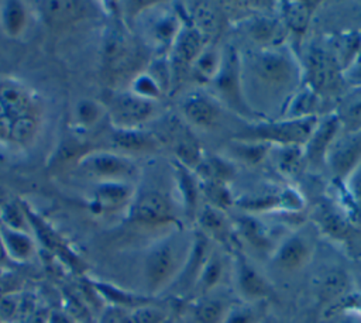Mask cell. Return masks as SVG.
<instances>
[{"label":"cell","mask_w":361,"mask_h":323,"mask_svg":"<svg viewBox=\"0 0 361 323\" xmlns=\"http://www.w3.org/2000/svg\"><path fill=\"white\" fill-rule=\"evenodd\" d=\"M203 192H204L206 197L210 200V206H213L216 209L223 210V209H227L233 203V197H231L226 183L204 181Z\"/></svg>","instance_id":"74e56055"},{"label":"cell","mask_w":361,"mask_h":323,"mask_svg":"<svg viewBox=\"0 0 361 323\" xmlns=\"http://www.w3.org/2000/svg\"><path fill=\"white\" fill-rule=\"evenodd\" d=\"M347 289V276L341 271H334L323 278L320 285V293L324 299L340 296Z\"/></svg>","instance_id":"f35d334b"},{"label":"cell","mask_w":361,"mask_h":323,"mask_svg":"<svg viewBox=\"0 0 361 323\" xmlns=\"http://www.w3.org/2000/svg\"><path fill=\"white\" fill-rule=\"evenodd\" d=\"M38 120L37 116H24L11 121L8 141L16 144H27L37 133Z\"/></svg>","instance_id":"e575fe53"},{"label":"cell","mask_w":361,"mask_h":323,"mask_svg":"<svg viewBox=\"0 0 361 323\" xmlns=\"http://www.w3.org/2000/svg\"><path fill=\"white\" fill-rule=\"evenodd\" d=\"M248 32L262 48H278L288 35V30L281 20L265 16L254 18L248 25Z\"/></svg>","instance_id":"d6986e66"},{"label":"cell","mask_w":361,"mask_h":323,"mask_svg":"<svg viewBox=\"0 0 361 323\" xmlns=\"http://www.w3.org/2000/svg\"><path fill=\"white\" fill-rule=\"evenodd\" d=\"M223 56L213 48H204L195 61L192 71L204 82H213L219 73Z\"/></svg>","instance_id":"f546056e"},{"label":"cell","mask_w":361,"mask_h":323,"mask_svg":"<svg viewBox=\"0 0 361 323\" xmlns=\"http://www.w3.org/2000/svg\"><path fill=\"white\" fill-rule=\"evenodd\" d=\"M276 166L285 175H296L307 164L305 150L302 145H283L278 147L275 154Z\"/></svg>","instance_id":"83f0119b"},{"label":"cell","mask_w":361,"mask_h":323,"mask_svg":"<svg viewBox=\"0 0 361 323\" xmlns=\"http://www.w3.org/2000/svg\"><path fill=\"white\" fill-rule=\"evenodd\" d=\"M166 323H171V322H169V320H168V322H166Z\"/></svg>","instance_id":"681fc988"},{"label":"cell","mask_w":361,"mask_h":323,"mask_svg":"<svg viewBox=\"0 0 361 323\" xmlns=\"http://www.w3.org/2000/svg\"><path fill=\"white\" fill-rule=\"evenodd\" d=\"M189 250L183 251L176 237H166L151 247L144 260V281L148 292L157 293L176 281Z\"/></svg>","instance_id":"3957f363"},{"label":"cell","mask_w":361,"mask_h":323,"mask_svg":"<svg viewBox=\"0 0 361 323\" xmlns=\"http://www.w3.org/2000/svg\"><path fill=\"white\" fill-rule=\"evenodd\" d=\"M6 248H4V244H3V241H1V238H0V262H1V260L6 257Z\"/></svg>","instance_id":"7dc6e473"},{"label":"cell","mask_w":361,"mask_h":323,"mask_svg":"<svg viewBox=\"0 0 361 323\" xmlns=\"http://www.w3.org/2000/svg\"><path fill=\"white\" fill-rule=\"evenodd\" d=\"M213 85L219 92L220 97L227 102L230 107H233L238 113L254 116V113L250 110V106L244 102L243 97L240 58L233 48H228L227 52L223 55L219 73L213 79Z\"/></svg>","instance_id":"52a82bcc"},{"label":"cell","mask_w":361,"mask_h":323,"mask_svg":"<svg viewBox=\"0 0 361 323\" xmlns=\"http://www.w3.org/2000/svg\"><path fill=\"white\" fill-rule=\"evenodd\" d=\"M361 162V135L345 134L344 137H337L327 152L326 164L330 166L336 179H347L348 175Z\"/></svg>","instance_id":"8fae6325"},{"label":"cell","mask_w":361,"mask_h":323,"mask_svg":"<svg viewBox=\"0 0 361 323\" xmlns=\"http://www.w3.org/2000/svg\"><path fill=\"white\" fill-rule=\"evenodd\" d=\"M165 312L149 303L131 309L124 317V323H166Z\"/></svg>","instance_id":"8d00e7d4"},{"label":"cell","mask_w":361,"mask_h":323,"mask_svg":"<svg viewBox=\"0 0 361 323\" xmlns=\"http://www.w3.org/2000/svg\"><path fill=\"white\" fill-rule=\"evenodd\" d=\"M100 107L92 100H82L76 107L78 120L85 126L94 124L100 117Z\"/></svg>","instance_id":"60d3db41"},{"label":"cell","mask_w":361,"mask_h":323,"mask_svg":"<svg viewBox=\"0 0 361 323\" xmlns=\"http://www.w3.org/2000/svg\"><path fill=\"white\" fill-rule=\"evenodd\" d=\"M341 128L340 116L331 114L322 121H317L312 135L305 144V157L307 164L319 166L326 164L327 152L333 142L337 140V134Z\"/></svg>","instance_id":"4fadbf2b"},{"label":"cell","mask_w":361,"mask_h":323,"mask_svg":"<svg viewBox=\"0 0 361 323\" xmlns=\"http://www.w3.org/2000/svg\"><path fill=\"white\" fill-rule=\"evenodd\" d=\"M10 126H11V120L7 116V113L4 111V109L0 104V140H7L8 141V135H10Z\"/></svg>","instance_id":"f6af8a7d"},{"label":"cell","mask_w":361,"mask_h":323,"mask_svg":"<svg viewBox=\"0 0 361 323\" xmlns=\"http://www.w3.org/2000/svg\"><path fill=\"white\" fill-rule=\"evenodd\" d=\"M261 323H267V322H265V320H262V322H261Z\"/></svg>","instance_id":"c3c4849f"},{"label":"cell","mask_w":361,"mask_h":323,"mask_svg":"<svg viewBox=\"0 0 361 323\" xmlns=\"http://www.w3.org/2000/svg\"><path fill=\"white\" fill-rule=\"evenodd\" d=\"M250 71L258 85L265 87L269 96L282 95L295 89L299 79V69L292 55L278 48H261L251 56Z\"/></svg>","instance_id":"7a4b0ae2"},{"label":"cell","mask_w":361,"mask_h":323,"mask_svg":"<svg viewBox=\"0 0 361 323\" xmlns=\"http://www.w3.org/2000/svg\"><path fill=\"white\" fill-rule=\"evenodd\" d=\"M128 220L138 226H166L176 221L172 203L158 190H147L140 195L130 207Z\"/></svg>","instance_id":"30bf717a"},{"label":"cell","mask_w":361,"mask_h":323,"mask_svg":"<svg viewBox=\"0 0 361 323\" xmlns=\"http://www.w3.org/2000/svg\"><path fill=\"white\" fill-rule=\"evenodd\" d=\"M281 21L288 31L296 35H303L307 31L312 16L317 8V1H282Z\"/></svg>","instance_id":"ffe728a7"},{"label":"cell","mask_w":361,"mask_h":323,"mask_svg":"<svg viewBox=\"0 0 361 323\" xmlns=\"http://www.w3.org/2000/svg\"><path fill=\"white\" fill-rule=\"evenodd\" d=\"M317 117L306 118H282L278 121H261L241 131L237 138L240 141H257L268 145H302L312 135Z\"/></svg>","instance_id":"277c9868"},{"label":"cell","mask_w":361,"mask_h":323,"mask_svg":"<svg viewBox=\"0 0 361 323\" xmlns=\"http://www.w3.org/2000/svg\"><path fill=\"white\" fill-rule=\"evenodd\" d=\"M109 114L114 128H140L155 114V102L133 92L117 93L109 103Z\"/></svg>","instance_id":"ba28073f"},{"label":"cell","mask_w":361,"mask_h":323,"mask_svg":"<svg viewBox=\"0 0 361 323\" xmlns=\"http://www.w3.org/2000/svg\"><path fill=\"white\" fill-rule=\"evenodd\" d=\"M322 99L309 87L296 93L290 102H288L286 111L282 118H306L316 117L314 111L319 109Z\"/></svg>","instance_id":"484cf974"},{"label":"cell","mask_w":361,"mask_h":323,"mask_svg":"<svg viewBox=\"0 0 361 323\" xmlns=\"http://www.w3.org/2000/svg\"><path fill=\"white\" fill-rule=\"evenodd\" d=\"M178 178H179V186L180 192L185 200L186 207L190 213H195L196 205H197V195H199V186L193 178V175L189 172V169L185 165H178Z\"/></svg>","instance_id":"d590c367"},{"label":"cell","mask_w":361,"mask_h":323,"mask_svg":"<svg viewBox=\"0 0 361 323\" xmlns=\"http://www.w3.org/2000/svg\"><path fill=\"white\" fill-rule=\"evenodd\" d=\"M38 6L44 20L54 28L71 25L86 14V4L80 1H41Z\"/></svg>","instance_id":"e0dca14e"},{"label":"cell","mask_w":361,"mask_h":323,"mask_svg":"<svg viewBox=\"0 0 361 323\" xmlns=\"http://www.w3.org/2000/svg\"><path fill=\"white\" fill-rule=\"evenodd\" d=\"M235 286L247 303H264L274 293L267 278L243 255L235 260Z\"/></svg>","instance_id":"7c38bea8"},{"label":"cell","mask_w":361,"mask_h":323,"mask_svg":"<svg viewBox=\"0 0 361 323\" xmlns=\"http://www.w3.org/2000/svg\"><path fill=\"white\" fill-rule=\"evenodd\" d=\"M196 216L202 227V234H204L206 237H212L223 244L231 241V231L228 223L220 209L206 205Z\"/></svg>","instance_id":"44dd1931"},{"label":"cell","mask_w":361,"mask_h":323,"mask_svg":"<svg viewBox=\"0 0 361 323\" xmlns=\"http://www.w3.org/2000/svg\"><path fill=\"white\" fill-rule=\"evenodd\" d=\"M223 275L224 261L216 251H212L200 271V275L193 289L196 291V293H199V296H206L221 282Z\"/></svg>","instance_id":"7402d4cb"},{"label":"cell","mask_w":361,"mask_h":323,"mask_svg":"<svg viewBox=\"0 0 361 323\" xmlns=\"http://www.w3.org/2000/svg\"><path fill=\"white\" fill-rule=\"evenodd\" d=\"M1 241L4 244L6 252L10 257L20 261L30 258L34 251V244L31 238L24 231H20V230H13L6 227L1 233Z\"/></svg>","instance_id":"4316f807"},{"label":"cell","mask_w":361,"mask_h":323,"mask_svg":"<svg viewBox=\"0 0 361 323\" xmlns=\"http://www.w3.org/2000/svg\"><path fill=\"white\" fill-rule=\"evenodd\" d=\"M3 217L8 228L20 230V231L24 230V213L16 205H8L4 209Z\"/></svg>","instance_id":"7bdbcfd3"},{"label":"cell","mask_w":361,"mask_h":323,"mask_svg":"<svg viewBox=\"0 0 361 323\" xmlns=\"http://www.w3.org/2000/svg\"><path fill=\"white\" fill-rule=\"evenodd\" d=\"M85 154L86 152H82V145L76 140H68L58 148L56 154L54 155V164L61 166L71 162L75 158H78L79 161Z\"/></svg>","instance_id":"ab89813d"},{"label":"cell","mask_w":361,"mask_h":323,"mask_svg":"<svg viewBox=\"0 0 361 323\" xmlns=\"http://www.w3.org/2000/svg\"><path fill=\"white\" fill-rule=\"evenodd\" d=\"M197 169L204 181L226 183L234 176L233 166L227 161L217 157L202 159V162L197 165Z\"/></svg>","instance_id":"4dcf8cb0"},{"label":"cell","mask_w":361,"mask_h":323,"mask_svg":"<svg viewBox=\"0 0 361 323\" xmlns=\"http://www.w3.org/2000/svg\"><path fill=\"white\" fill-rule=\"evenodd\" d=\"M344 80L354 86H361V52L344 69Z\"/></svg>","instance_id":"ee69618b"},{"label":"cell","mask_w":361,"mask_h":323,"mask_svg":"<svg viewBox=\"0 0 361 323\" xmlns=\"http://www.w3.org/2000/svg\"><path fill=\"white\" fill-rule=\"evenodd\" d=\"M228 310L224 300L206 295L193 305L192 315L196 323H223Z\"/></svg>","instance_id":"603a6c76"},{"label":"cell","mask_w":361,"mask_h":323,"mask_svg":"<svg viewBox=\"0 0 361 323\" xmlns=\"http://www.w3.org/2000/svg\"><path fill=\"white\" fill-rule=\"evenodd\" d=\"M347 179H348L347 188H348L350 197H351L354 206L361 212V162H360V165L348 175Z\"/></svg>","instance_id":"b9f144b4"},{"label":"cell","mask_w":361,"mask_h":323,"mask_svg":"<svg viewBox=\"0 0 361 323\" xmlns=\"http://www.w3.org/2000/svg\"><path fill=\"white\" fill-rule=\"evenodd\" d=\"M78 166L85 176L102 182H124L135 175V165L124 155L96 151L86 152L79 161Z\"/></svg>","instance_id":"8992f818"},{"label":"cell","mask_w":361,"mask_h":323,"mask_svg":"<svg viewBox=\"0 0 361 323\" xmlns=\"http://www.w3.org/2000/svg\"><path fill=\"white\" fill-rule=\"evenodd\" d=\"M207 38L193 25L180 28L172 42V56L169 62L171 82H179L192 69L195 61L206 48Z\"/></svg>","instance_id":"9c48e42d"},{"label":"cell","mask_w":361,"mask_h":323,"mask_svg":"<svg viewBox=\"0 0 361 323\" xmlns=\"http://www.w3.org/2000/svg\"><path fill=\"white\" fill-rule=\"evenodd\" d=\"M262 303H245L230 307L223 323H261L264 320Z\"/></svg>","instance_id":"836d02e7"},{"label":"cell","mask_w":361,"mask_h":323,"mask_svg":"<svg viewBox=\"0 0 361 323\" xmlns=\"http://www.w3.org/2000/svg\"><path fill=\"white\" fill-rule=\"evenodd\" d=\"M49 323H75L68 315L61 313V312H54L49 316Z\"/></svg>","instance_id":"bcb514c9"},{"label":"cell","mask_w":361,"mask_h":323,"mask_svg":"<svg viewBox=\"0 0 361 323\" xmlns=\"http://www.w3.org/2000/svg\"><path fill=\"white\" fill-rule=\"evenodd\" d=\"M144 65V51L124 25L113 24L102 45L103 76L110 85L131 82Z\"/></svg>","instance_id":"6da1fadb"},{"label":"cell","mask_w":361,"mask_h":323,"mask_svg":"<svg viewBox=\"0 0 361 323\" xmlns=\"http://www.w3.org/2000/svg\"><path fill=\"white\" fill-rule=\"evenodd\" d=\"M182 113L190 124L200 128H210L217 123L220 109L213 99L204 93L195 92L183 99Z\"/></svg>","instance_id":"9a60e30c"},{"label":"cell","mask_w":361,"mask_h":323,"mask_svg":"<svg viewBox=\"0 0 361 323\" xmlns=\"http://www.w3.org/2000/svg\"><path fill=\"white\" fill-rule=\"evenodd\" d=\"M306 87L320 99L338 95L344 87V69L336 55L322 47H312L305 61Z\"/></svg>","instance_id":"5b68a950"},{"label":"cell","mask_w":361,"mask_h":323,"mask_svg":"<svg viewBox=\"0 0 361 323\" xmlns=\"http://www.w3.org/2000/svg\"><path fill=\"white\" fill-rule=\"evenodd\" d=\"M312 252L310 241L300 234H293L274 250L272 262L281 271L293 272L302 269L310 261Z\"/></svg>","instance_id":"5bb4252c"},{"label":"cell","mask_w":361,"mask_h":323,"mask_svg":"<svg viewBox=\"0 0 361 323\" xmlns=\"http://www.w3.org/2000/svg\"><path fill=\"white\" fill-rule=\"evenodd\" d=\"M131 90L134 95L155 102L161 97L164 89L162 86L158 83V80L149 73V72H141L138 73L131 82H130Z\"/></svg>","instance_id":"d6a6232c"},{"label":"cell","mask_w":361,"mask_h":323,"mask_svg":"<svg viewBox=\"0 0 361 323\" xmlns=\"http://www.w3.org/2000/svg\"><path fill=\"white\" fill-rule=\"evenodd\" d=\"M0 104L11 121L24 116H37L35 102L23 86L14 82H0Z\"/></svg>","instance_id":"2e32d148"},{"label":"cell","mask_w":361,"mask_h":323,"mask_svg":"<svg viewBox=\"0 0 361 323\" xmlns=\"http://www.w3.org/2000/svg\"><path fill=\"white\" fill-rule=\"evenodd\" d=\"M192 25L209 39L219 30V17L209 4L197 3L196 8L193 10Z\"/></svg>","instance_id":"1f68e13d"},{"label":"cell","mask_w":361,"mask_h":323,"mask_svg":"<svg viewBox=\"0 0 361 323\" xmlns=\"http://www.w3.org/2000/svg\"><path fill=\"white\" fill-rule=\"evenodd\" d=\"M131 188L124 182H102L94 189V203L103 209H114L124 205Z\"/></svg>","instance_id":"cb8c5ba5"},{"label":"cell","mask_w":361,"mask_h":323,"mask_svg":"<svg viewBox=\"0 0 361 323\" xmlns=\"http://www.w3.org/2000/svg\"><path fill=\"white\" fill-rule=\"evenodd\" d=\"M3 28L8 35L17 37L27 24V11L21 1H7L1 8Z\"/></svg>","instance_id":"f1b7e54d"},{"label":"cell","mask_w":361,"mask_h":323,"mask_svg":"<svg viewBox=\"0 0 361 323\" xmlns=\"http://www.w3.org/2000/svg\"><path fill=\"white\" fill-rule=\"evenodd\" d=\"M238 233L241 237L255 250L268 251L272 245V240L265 228V226L254 217L244 216L238 219Z\"/></svg>","instance_id":"d4e9b609"},{"label":"cell","mask_w":361,"mask_h":323,"mask_svg":"<svg viewBox=\"0 0 361 323\" xmlns=\"http://www.w3.org/2000/svg\"><path fill=\"white\" fill-rule=\"evenodd\" d=\"M110 142L114 148L124 152H147L159 147L157 135L140 128H114Z\"/></svg>","instance_id":"ac0fdd59"}]
</instances>
